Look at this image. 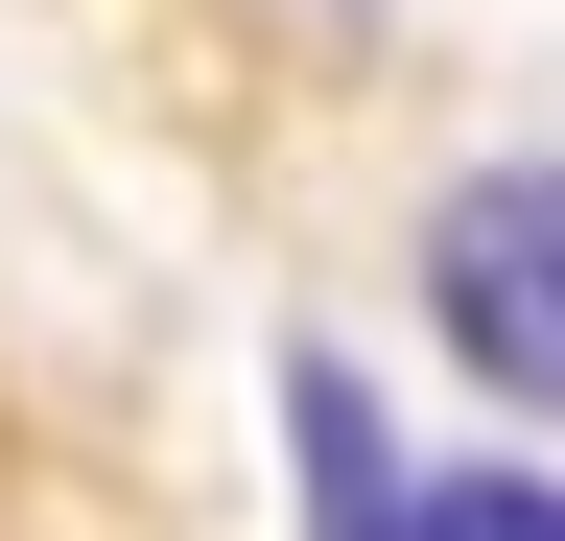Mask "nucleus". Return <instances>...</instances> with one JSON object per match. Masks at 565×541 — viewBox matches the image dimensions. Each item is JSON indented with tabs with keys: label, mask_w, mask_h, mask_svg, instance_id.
<instances>
[{
	"label": "nucleus",
	"mask_w": 565,
	"mask_h": 541,
	"mask_svg": "<svg viewBox=\"0 0 565 541\" xmlns=\"http://www.w3.org/2000/svg\"><path fill=\"white\" fill-rule=\"evenodd\" d=\"M424 306H448V354H471L494 400H565V165L448 188V236H424Z\"/></svg>",
	"instance_id": "nucleus-1"
},
{
	"label": "nucleus",
	"mask_w": 565,
	"mask_h": 541,
	"mask_svg": "<svg viewBox=\"0 0 565 541\" xmlns=\"http://www.w3.org/2000/svg\"><path fill=\"white\" fill-rule=\"evenodd\" d=\"M282 447H307V541H424V495H401V447H377V400H353L330 354L282 377Z\"/></svg>",
	"instance_id": "nucleus-2"
},
{
	"label": "nucleus",
	"mask_w": 565,
	"mask_h": 541,
	"mask_svg": "<svg viewBox=\"0 0 565 541\" xmlns=\"http://www.w3.org/2000/svg\"><path fill=\"white\" fill-rule=\"evenodd\" d=\"M424 541H565V495H519V470H471V495H424Z\"/></svg>",
	"instance_id": "nucleus-3"
}]
</instances>
